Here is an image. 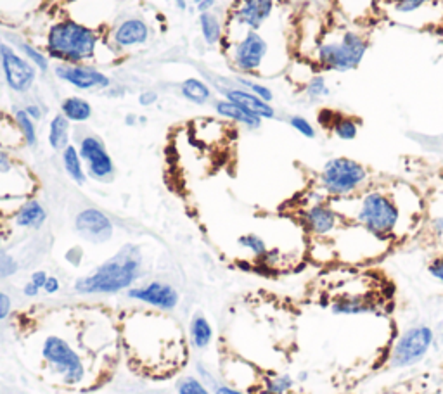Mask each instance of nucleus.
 I'll use <instances>...</instances> for the list:
<instances>
[{"label":"nucleus","instance_id":"nucleus-1","mask_svg":"<svg viewBox=\"0 0 443 394\" xmlns=\"http://www.w3.org/2000/svg\"><path fill=\"white\" fill-rule=\"evenodd\" d=\"M331 204L338 209L346 223L359 225L376 237L390 242L400 237V232L407 228V223H412L400 211L388 187L374 183L357 196L334 199Z\"/></svg>","mask_w":443,"mask_h":394},{"label":"nucleus","instance_id":"nucleus-2","mask_svg":"<svg viewBox=\"0 0 443 394\" xmlns=\"http://www.w3.org/2000/svg\"><path fill=\"white\" fill-rule=\"evenodd\" d=\"M369 47V36L360 29L326 31L312 50V64L327 73L355 71L367 56Z\"/></svg>","mask_w":443,"mask_h":394},{"label":"nucleus","instance_id":"nucleus-3","mask_svg":"<svg viewBox=\"0 0 443 394\" xmlns=\"http://www.w3.org/2000/svg\"><path fill=\"white\" fill-rule=\"evenodd\" d=\"M140 253L134 246H125L116 256L106 261L92 275L79 279L75 290L80 294H113L132 286L139 277Z\"/></svg>","mask_w":443,"mask_h":394},{"label":"nucleus","instance_id":"nucleus-4","mask_svg":"<svg viewBox=\"0 0 443 394\" xmlns=\"http://www.w3.org/2000/svg\"><path fill=\"white\" fill-rule=\"evenodd\" d=\"M372 183L374 180L369 168L346 156L327 160L317 175V189L329 201L357 196Z\"/></svg>","mask_w":443,"mask_h":394},{"label":"nucleus","instance_id":"nucleus-5","mask_svg":"<svg viewBox=\"0 0 443 394\" xmlns=\"http://www.w3.org/2000/svg\"><path fill=\"white\" fill-rule=\"evenodd\" d=\"M97 40L94 29L75 21H62L49 29L47 50L55 59L80 64L94 56Z\"/></svg>","mask_w":443,"mask_h":394},{"label":"nucleus","instance_id":"nucleus-6","mask_svg":"<svg viewBox=\"0 0 443 394\" xmlns=\"http://www.w3.org/2000/svg\"><path fill=\"white\" fill-rule=\"evenodd\" d=\"M435 341H437L435 330L428 323H416L402 330L390 349L388 365L395 370H405L419 365L430 355Z\"/></svg>","mask_w":443,"mask_h":394},{"label":"nucleus","instance_id":"nucleus-7","mask_svg":"<svg viewBox=\"0 0 443 394\" xmlns=\"http://www.w3.org/2000/svg\"><path fill=\"white\" fill-rule=\"evenodd\" d=\"M331 241L334 244L338 260L348 261V263L374 260V258L381 256L386 251V246L390 244V241L376 237L365 228L352 225V223H346Z\"/></svg>","mask_w":443,"mask_h":394},{"label":"nucleus","instance_id":"nucleus-8","mask_svg":"<svg viewBox=\"0 0 443 394\" xmlns=\"http://www.w3.org/2000/svg\"><path fill=\"white\" fill-rule=\"evenodd\" d=\"M42 355L46 362L61 374L64 384L75 386L83 381L85 367L82 360L64 339L55 336L47 337L43 342Z\"/></svg>","mask_w":443,"mask_h":394},{"label":"nucleus","instance_id":"nucleus-9","mask_svg":"<svg viewBox=\"0 0 443 394\" xmlns=\"http://www.w3.org/2000/svg\"><path fill=\"white\" fill-rule=\"evenodd\" d=\"M300 220L301 225L313 239H332L346 225L345 218L339 215L331 201L306 204Z\"/></svg>","mask_w":443,"mask_h":394},{"label":"nucleus","instance_id":"nucleus-10","mask_svg":"<svg viewBox=\"0 0 443 394\" xmlns=\"http://www.w3.org/2000/svg\"><path fill=\"white\" fill-rule=\"evenodd\" d=\"M268 54V43L258 31H246V35L236 43L232 61L236 69L241 73L251 75L257 73L264 64L265 57Z\"/></svg>","mask_w":443,"mask_h":394},{"label":"nucleus","instance_id":"nucleus-11","mask_svg":"<svg viewBox=\"0 0 443 394\" xmlns=\"http://www.w3.org/2000/svg\"><path fill=\"white\" fill-rule=\"evenodd\" d=\"M0 61H2L6 82L14 92H27L35 82V66L27 59L18 56L6 43H0Z\"/></svg>","mask_w":443,"mask_h":394},{"label":"nucleus","instance_id":"nucleus-12","mask_svg":"<svg viewBox=\"0 0 443 394\" xmlns=\"http://www.w3.org/2000/svg\"><path fill=\"white\" fill-rule=\"evenodd\" d=\"M82 160L87 163V171L95 180H109L114 175V164L106 150L104 143L94 135H88L80 142L79 149Z\"/></svg>","mask_w":443,"mask_h":394},{"label":"nucleus","instance_id":"nucleus-13","mask_svg":"<svg viewBox=\"0 0 443 394\" xmlns=\"http://www.w3.org/2000/svg\"><path fill=\"white\" fill-rule=\"evenodd\" d=\"M75 227L82 237L90 242H95V244L109 241L111 235H113V223H111V220L104 213L95 208L83 209L82 213H79V216L75 220Z\"/></svg>","mask_w":443,"mask_h":394},{"label":"nucleus","instance_id":"nucleus-14","mask_svg":"<svg viewBox=\"0 0 443 394\" xmlns=\"http://www.w3.org/2000/svg\"><path fill=\"white\" fill-rule=\"evenodd\" d=\"M128 297L151 304L158 310H173L179 304V293L165 282H151L147 286L128 290Z\"/></svg>","mask_w":443,"mask_h":394},{"label":"nucleus","instance_id":"nucleus-15","mask_svg":"<svg viewBox=\"0 0 443 394\" xmlns=\"http://www.w3.org/2000/svg\"><path fill=\"white\" fill-rule=\"evenodd\" d=\"M55 75L62 82H68L80 90H92V88H104L109 85V78L99 69L88 68L82 64H62L55 68Z\"/></svg>","mask_w":443,"mask_h":394},{"label":"nucleus","instance_id":"nucleus-16","mask_svg":"<svg viewBox=\"0 0 443 394\" xmlns=\"http://www.w3.org/2000/svg\"><path fill=\"white\" fill-rule=\"evenodd\" d=\"M274 7V0H239L234 9V20L248 28V31H258L272 16Z\"/></svg>","mask_w":443,"mask_h":394},{"label":"nucleus","instance_id":"nucleus-17","mask_svg":"<svg viewBox=\"0 0 443 394\" xmlns=\"http://www.w3.org/2000/svg\"><path fill=\"white\" fill-rule=\"evenodd\" d=\"M388 190H390V194L393 196L395 202L398 204V208H400V211L404 213L405 218L409 220V222L414 223L417 218H421V216L424 215V201L423 197L417 194V190L414 189V187L407 185V183H393L391 187H388Z\"/></svg>","mask_w":443,"mask_h":394},{"label":"nucleus","instance_id":"nucleus-18","mask_svg":"<svg viewBox=\"0 0 443 394\" xmlns=\"http://www.w3.org/2000/svg\"><path fill=\"white\" fill-rule=\"evenodd\" d=\"M225 99L234 102V104L241 106L243 109L254 114V116H258L260 120H274L275 118V109L271 102L261 101L260 97H257V95L251 94V92L245 90V88H229V90L225 92Z\"/></svg>","mask_w":443,"mask_h":394},{"label":"nucleus","instance_id":"nucleus-19","mask_svg":"<svg viewBox=\"0 0 443 394\" xmlns=\"http://www.w3.org/2000/svg\"><path fill=\"white\" fill-rule=\"evenodd\" d=\"M329 311L339 316H359L376 311V303L365 294H343L329 303Z\"/></svg>","mask_w":443,"mask_h":394},{"label":"nucleus","instance_id":"nucleus-20","mask_svg":"<svg viewBox=\"0 0 443 394\" xmlns=\"http://www.w3.org/2000/svg\"><path fill=\"white\" fill-rule=\"evenodd\" d=\"M147 36H149V28L142 20H127L114 31V43L118 47L140 45L147 42Z\"/></svg>","mask_w":443,"mask_h":394},{"label":"nucleus","instance_id":"nucleus-21","mask_svg":"<svg viewBox=\"0 0 443 394\" xmlns=\"http://www.w3.org/2000/svg\"><path fill=\"white\" fill-rule=\"evenodd\" d=\"M215 109H217V113L220 114V116L227 118V120L236 121V123L245 125V127L250 128V130H257V128H260L261 121H264V120H260L258 116H254V114L246 111V109H243L241 106L227 101V99H225V101L217 102Z\"/></svg>","mask_w":443,"mask_h":394},{"label":"nucleus","instance_id":"nucleus-22","mask_svg":"<svg viewBox=\"0 0 443 394\" xmlns=\"http://www.w3.org/2000/svg\"><path fill=\"white\" fill-rule=\"evenodd\" d=\"M16 225L23 228H40L46 223L47 213L39 201H28L21 206L16 215Z\"/></svg>","mask_w":443,"mask_h":394},{"label":"nucleus","instance_id":"nucleus-23","mask_svg":"<svg viewBox=\"0 0 443 394\" xmlns=\"http://www.w3.org/2000/svg\"><path fill=\"white\" fill-rule=\"evenodd\" d=\"M327 130H329L336 139H339V141H355L360 130V121L357 120V118L348 116V114L336 113L334 118H332L331 127L327 128Z\"/></svg>","mask_w":443,"mask_h":394},{"label":"nucleus","instance_id":"nucleus-24","mask_svg":"<svg viewBox=\"0 0 443 394\" xmlns=\"http://www.w3.org/2000/svg\"><path fill=\"white\" fill-rule=\"evenodd\" d=\"M69 141V120L64 114H57L49 125V143L55 150H64Z\"/></svg>","mask_w":443,"mask_h":394},{"label":"nucleus","instance_id":"nucleus-25","mask_svg":"<svg viewBox=\"0 0 443 394\" xmlns=\"http://www.w3.org/2000/svg\"><path fill=\"white\" fill-rule=\"evenodd\" d=\"M82 156L80 153L76 150V147L68 146L64 150H62V164H64L66 173L71 176V180H75L76 183H85L87 180V175H85V169L82 164Z\"/></svg>","mask_w":443,"mask_h":394},{"label":"nucleus","instance_id":"nucleus-26","mask_svg":"<svg viewBox=\"0 0 443 394\" xmlns=\"http://www.w3.org/2000/svg\"><path fill=\"white\" fill-rule=\"evenodd\" d=\"M61 109L69 121H76V123L87 121L92 116L90 104L80 97H68L66 101H62Z\"/></svg>","mask_w":443,"mask_h":394},{"label":"nucleus","instance_id":"nucleus-27","mask_svg":"<svg viewBox=\"0 0 443 394\" xmlns=\"http://www.w3.org/2000/svg\"><path fill=\"white\" fill-rule=\"evenodd\" d=\"M212 325H210V322L201 315V313H198L193 318V322H191V341H193L196 348L203 349L212 342Z\"/></svg>","mask_w":443,"mask_h":394},{"label":"nucleus","instance_id":"nucleus-28","mask_svg":"<svg viewBox=\"0 0 443 394\" xmlns=\"http://www.w3.org/2000/svg\"><path fill=\"white\" fill-rule=\"evenodd\" d=\"M294 381L287 374H272L261 379V389L264 394H289L294 389Z\"/></svg>","mask_w":443,"mask_h":394},{"label":"nucleus","instance_id":"nucleus-29","mask_svg":"<svg viewBox=\"0 0 443 394\" xmlns=\"http://www.w3.org/2000/svg\"><path fill=\"white\" fill-rule=\"evenodd\" d=\"M331 95V88L327 85L326 76L315 73L312 78L304 85V97L308 102H319L322 99H327Z\"/></svg>","mask_w":443,"mask_h":394},{"label":"nucleus","instance_id":"nucleus-30","mask_svg":"<svg viewBox=\"0 0 443 394\" xmlns=\"http://www.w3.org/2000/svg\"><path fill=\"white\" fill-rule=\"evenodd\" d=\"M180 92H182V95L187 101L194 102V104H205V102H208L210 97H212V92L206 87V83H203L201 80L198 78H189L186 80V82H182V85H180Z\"/></svg>","mask_w":443,"mask_h":394},{"label":"nucleus","instance_id":"nucleus-31","mask_svg":"<svg viewBox=\"0 0 443 394\" xmlns=\"http://www.w3.org/2000/svg\"><path fill=\"white\" fill-rule=\"evenodd\" d=\"M199 23H201V33H203V38L206 40V43L215 45V43L220 42L222 27H220L219 17H217L215 14L203 13L201 17H199Z\"/></svg>","mask_w":443,"mask_h":394},{"label":"nucleus","instance_id":"nucleus-32","mask_svg":"<svg viewBox=\"0 0 443 394\" xmlns=\"http://www.w3.org/2000/svg\"><path fill=\"white\" fill-rule=\"evenodd\" d=\"M238 242H239V246H241V248L248 249V251L253 254V256H257V258H265L268 254L267 242H265L264 239H261L260 235H257V234L241 235Z\"/></svg>","mask_w":443,"mask_h":394},{"label":"nucleus","instance_id":"nucleus-33","mask_svg":"<svg viewBox=\"0 0 443 394\" xmlns=\"http://www.w3.org/2000/svg\"><path fill=\"white\" fill-rule=\"evenodd\" d=\"M16 123L20 127L21 135L25 137V141L29 147L36 146V130H35V123H33L32 118L28 116L25 109H18L16 111Z\"/></svg>","mask_w":443,"mask_h":394},{"label":"nucleus","instance_id":"nucleus-34","mask_svg":"<svg viewBox=\"0 0 443 394\" xmlns=\"http://www.w3.org/2000/svg\"><path fill=\"white\" fill-rule=\"evenodd\" d=\"M239 85H241V88H245V90H248L251 92V94L257 95V97H260L261 101H265V102L274 101V92H272L268 87H265L264 83L253 82V80H248V78H239Z\"/></svg>","mask_w":443,"mask_h":394},{"label":"nucleus","instance_id":"nucleus-35","mask_svg":"<svg viewBox=\"0 0 443 394\" xmlns=\"http://www.w3.org/2000/svg\"><path fill=\"white\" fill-rule=\"evenodd\" d=\"M287 123H289V127L293 128V130H297L298 134L301 135V137L315 139V135H317L315 127H313V125L310 123V121L306 120L305 116H300V114H293V116H289Z\"/></svg>","mask_w":443,"mask_h":394},{"label":"nucleus","instance_id":"nucleus-36","mask_svg":"<svg viewBox=\"0 0 443 394\" xmlns=\"http://www.w3.org/2000/svg\"><path fill=\"white\" fill-rule=\"evenodd\" d=\"M428 232L433 237L435 242L443 248V211L442 213H433V215L428 218Z\"/></svg>","mask_w":443,"mask_h":394},{"label":"nucleus","instance_id":"nucleus-37","mask_svg":"<svg viewBox=\"0 0 443 394\" xmlns=\"http://www.w3.org/2000/svg\"><path fill=\"white\" fill-rule=\"evenodd\" d=\"M21 50H23L25 56L32 61V64L35 66V68H39L40 71H46L47 66H49V61H47V57L43 56V54H40L35 47L28 45V43H23V45H21Z\"/></svg>","mask_w":443,"mask_h":394},{"label":"nucleus","instance_id":"nucleus-38","mask_svg":"<svg viewBox=\"0 0 443 394\" xmlns=\"http://www.w3.org/2000/svg\"><path fill=\"white\" fill-rule=\"evenodd\" d=\"M430 2L431 0H397L395 9H397L398 14H414Z\"/></svg>","mask_w":443,"mask_h":394},{"label":"nucleus","instance_id":"nucleus-39","mask_svg":"<svg viewBox=\"0 0 443 394\" xmlns=\"http://www.w3.org/2000/svg\"><path fill=\"white\" fill-rule=\"evenodd\" d=\"M177 391H179V394H210L206 391L205 386L199 381H196L194 377H187L184 381H180Z\"/></svg>","mask_w":443,"mask_h":394},{"label":"nucleus","instance_id":"nucleus-40","mask_svg":"<svg viewBox=\"0 0 443 394\" xmlns=\"http://www.w3.org/2000/svg\"><path fill=\"white\" fill-rule=\"evenodd\" d=\"M428 274H430V277L433 279L435 282L443 286V253L437 254V256L428 263Z\"/></svg>","mask_w":443,"mask_h":394},{"label":"nucleus","instance_id":"nucleus-41","mask_svg":"<svg viewBox=\"0 0 443 394\" xmlns=\"http://www.w3.org/2000/svg\"><path fill=\"white\" fill-rule=\"evenodd\" d=\"M18 272V263L9 256V254L0 253V281L11 277Z\"/></svg>","mask_w":443,"mask_h":394},{"label":"nucleus","instance_id":"nucleus-42","mask_svg":"<svg viewBox=\"0 0 443 394\" xmlns=\"http://www.w3.org/2000/svg\"><path fill=\"white\" fill-rule=\"evenodd\" d=\"M11 313V297L0 290V322Z\"/></svg>","mask_w":443,"mask_h":394},{"label":"nucleus","instance_id":"nucleus-43","mask_svg":"<svg viewBox=\"0 0 443 394\" xmlns=\"http://www.w3.org/2000/svg\"><path fill=\"white\" fill-rule=\"evenodd\" d=\"M158 101V95L154 92H142L139 95V104L140 106H153Z\"/></svg>","mask_w":443,"mask_h":394},{"label":"nucleus","instance_id":"nucleus-44","mask_svg":"<svg viewBox=\"0 0 443 394\" xmlns=\"http://www.w3.org/2000/svg\"><path fill=\"white\" fill-rule=\"evenodd\" d=\"M11 168H13V163H11V157L6 150H0V173H9Z\"/></svg>","mask_w":443,"mask_h":394},{"label":"nucleus","instance_id":"nucleus-45","mask_svg":"<svg viewBox=\"0 0 443 394\" xmlns=\"http://www.w3.org/2000/svg\"><path fill=\"white\" fill-rule=\"evenodd\" d=\"M47 274L46 272H35V274L32 275V282L35 283L36 287H39V289H43V287H46V282H47Z\"/></svg>","mask_w":443,"mask_h":394},{"label":"nucleus","instance_id":"nucleus-46","mask_svg":"<svg viewBox=\"0 0 443 394\" xmlns=\"http://www.w3.org/2000/svg\"><path fill=\"white\" fill-rule=\"evenodd\" d=\"M25 111H27V114L29 118H32L33 121H39L40 118H42V111H40V108L36 104H29L25 108Z\"/></svg>","mask_w":443,"mask_h":394},{"label":"nucleus","instance_id":"nucleus-47","mask_svg":"<svg viewBox=\"0 0 443 394\" xmlns=\"http://www.w3.org/2000/svg\"><path fill=\"white\" fill-rule=\"evenodd\" d=\"M59 281L55 277H49L47 279V282H46V287H43V290H46V293H49V294H55L59 290Z\"/></svg>","mask_w":443,"mask_h":394},{"label":"nucleus","instance_id":"nucleus-48","mask_svg":"<svg viewBox=\"0 0 443 394\" xmlns=\"http://www.w3.org/2000/svg\"><path fill=\"white\" fill-rule=\"evenodd\" d=\"M23 293H25V296H27V297H36V296H39L40 289L35 286V283L29 281L27 286L23 287Z\"/></svg>","mask_w":443,"mask_h":394},{"label":"nucleus","instance_id":"nucleus-49","mask_svg":"<svg viewBox=\"0 0 443 394\" xmlns=\"http://www.w3.org/2000/svg\"><path fill=\"white\" fill-rule=\"evenodd\" d=\"M213 3H215V0H201V2L198 3V10L201 14L208 13V10L213 7Z\"/></svg>","mask_w":443,"mask_h":394},{"label":"nucleus","instance_id":"nucleus-50","mask_svg":"<svg viewBox=\"0 0 443 394\" xmlns=\"http://www.w3.org/2000/svg\"><path fill=\"white\" fill-rule=\"evenodd\" d=\"M215 394H246V393L238 391V389H234V388H229V386H220V388H217Z\"/></svg>","mask_w":443,"mask_h":394},{"label":"nucleus","instance_id":"nucleus-51","mask_svg":"<svg viewBox=\"0 0 443 394\" xmlns=\"http://www.w3.org/2000/svg\"><path fill=\"white\" fill-rule=\"evenodd\" d=\"M306 379H308V374H306V372H300V374H298V381L300 382H305Z\"/></svg>","mask_w":443,"mask_h":394},{"label":"nucleus","instance_id":"nucleus-52","mask_svg":"<svg viewBox=\"0 0 443 394\" xmlns=\"http://www.w3.org/2000/svg\"><path fill=\"white\" fill-rule=\"evenodd\" d=\"M177 6H179V9H186V2L184 0H177Z\"/></svg>","mask_w":443,"mask_h":394},{"label":"nucleus","instance_id":"nucleus-53","mask_svg":"<svg viewBox=\"0 0 443 394\" xmlns=\"http://www.w3.org/2000/svg\"><path fill=\"white\" fill-rule=\"evenodd\" d=\"M135 123V116H127V125H134Z\"/></svg>","mask_w":443,"mask_h":394},{"label":"nucleus","instance_id":"nucleus-54","mask_svg":"<svg viewBox=\"0 0 443 394\" xmlns=\"http://www.w3.org/2000/svg\"><path fill=\"white\" fill-rule=\"evenodd\" d=\"M0 248H2V234H0Z\"/></svg>","mask_w":443,"mask_h":394},{"label":"nucleus","instance_id":"nucleus-55","mask_svg":"<svg viewBox=\"0 0 443 394\" xmlns=\"http://www.w3.org/2000/svg\"><path fill=\"white\" fill-rule=\"evenodd\" d=\"M194 2H196V3H199V2H201V0H194Z\"/></svg>","mask_w":443,"mask_h":394},{"label":"nucleus","instance_id":"nucleus-56","mask_svg":"<svg viewBox=\"0 0 443 394\" xmlns=\"http://www.w3.org/2000/svg\"><path fill=\"white\" fill-rule=\"evenodd\" d=\"M442 303H443V296H442Z\"/></svg>","mask_w":443,"mask_h":394}]
</instances>
